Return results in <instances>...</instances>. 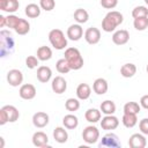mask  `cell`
I'll use <instances>...</instances> for the list:
<instances>
[{
	"label": "cell",
	"mask_w": 148,
	"mask_h": 148,
	"mask_svg": "<svg viewBox=\"0 0 148 148\" xmlns=\"http://www.w3.org/2000/svg\"><path fill=\"white\" fill-rule=\"evenodd\" d=\"M146 71H147V73H148V65H147V67H146Z\"/></svg>",
	"instance_id": "46"
},
{
	"label": "cell",
	"mask_w": 148,
	"mask_h": 148,
	"mask_svg": "<svg viewBox=\"0 0 148 148\" xmlns=\"http://www.w3.org/2000/svg\"><path fill=\"white\" fill-rule=\"evenodd\" d=\"M15 40L10 34V31L2 29L0 31V57L6 58L14 52Z\"/></svg>",
	"instance_id": "2"
},
{
	"label": "cell",
	"mask_w": 148,
	"mask_h": 148,
	"mask_svg": "<svg viewBox=\"0 0 148 148\" xmlns=\"http://www.w3.org/2000/svg\"><path fill=\"white\" fill-rule=\"evenodd\" d=\"M124 21V16L120 12H117V10H111L109 12L103 21H102V29L105 31V32H112L116 30V28L118 25H120Z\"/></svg>",
	"instance_id": "1"
},
{
	"label": "cell",
	"mask_w": 148,
	"mask_h": 148,
	"mask_svg": "<svg viewBox=\"0 0 148 148\" xmlns=\"http://www.w3.org/2000/svg\"><path fill=\"white\" fill-rule=\"evenodd\" d=\"M39 6L43 10L51 12L56 7V1L54 0H39Z\"/></svg>",
	"instance_id": "37"
},
{
	"label": "cell",
	"mask_w": 148,
	"mask_h": 148,
	"mask_svg": "<svg viewBox=\"0 0 148 148\" xmlns=\"http://www.w3.org/2000/svg\"><path fill=\"white\" fill-rule=\"evenodd\" d=\"M37 91H36V88L34 84L31 83H24L20 87V90H18V95L22 99H25V101H29V99H32L35 98Z\"/></svg>",
	"instance_id": "9"
},
{
	"label": "cell",
	"mask_w": 148,
	"mask_h": 148,
	"mask_svg": "<svg viewBox=\"0 0 148 148\" xmlns=\"http://www.w3.org/2000/svg\"><path fill=\"white\" fill-rule=\"evenodd\" d=\"M52 77V71L49 66H39L37 68V80L40 83H46Z\"/></svg>",
	"instance_id": "17"
},
{
	"label": "cell",
	"mask_w": 148,
	"mask_h": 148,
	"mask_svg": "<svg viewBox=\"0 0 148 148\" xmlns=\"http://www.w3.org/2000/svg\"><path fill=\"white\" fill-rule=\"evenodd\" d=\"M139 128H140V132L145 135H148V118H143L140 120L139 123Z\"/></svg>",
	"instance_id": "41"
},
{
	"label": "cell",
	"mask_w": 148,
	"mask_h": 148,
	"mask_svg": "<svg viewBox=\"0 0 148 148\" xmlns=\"http://www.w3.org/2000/svg\"><path fill=\"white\" fill-rule=\"evenodd\" d=\"M130 40V32L125 29H120L113 32L112 35V42L116 45H124Z\"/></svg>",
	"instance_id": "15"
},
{
	"label": "cell",
	"mask_w": 148,
	"mask_h": 148,
	"mask_svg": "<svg viewBox=\"0 0 148 148\" xmlns=\"http://www.w3.org/2000/svg\"><path fill=\"white\" fill-rule=\"evenodd\" d=\"M119 126V119L113 114H105L101 120V127L104 131H112Z\"/></svg>",
	"instance_id": "8"
},
{
	"label": "cell",
	"mask_w": 148,
	"mask_h": 148,
	"mask_svg": "<svg viewBox=\"0 0 148 148\" xmlns=\"http://www.w3.org/2000/svg\"><path fill=\"white\" fill-rule=\"evenodd\" d=\"M82 139L84 142H87L88 145H92L96 143L99 139V131L96 126H87L83 132H82Z\"/></svg>",
	"instance_id": "5"
},
{
	"label": "cell",
	"mask_w": 148,
	"mask_h": 148,
	"mask_svg": "<svg viewBox=\"0 0 148 148\" xmlns=\"http://www.w3.org/2000/svg\"><path fill=\"white\" fill-rule=\"evenodd\" d=\"M91 95V88L88 83H80L76 88V96L81 101H86Z\"/></svg>",
	"instance_id": "20"
},
{
	"label": "cell",
	"mask_w": 148,
	"mask_h": 148,
	"mask_svg": "<svg viewBox=\"0 0 148 148\" xmlns=\"http://www.w3.org/2000/svg\"><path fill=\"white\" fill-rule=\"evenodd\" d=\"M65 108L67 111L69 112H74V111H77L80 109V102L77 98H67V101L65 102Z\"/></svg>",
	"instance_id": "35"
},
{
	"label": "cell",
	"mask_w": 148,
	"mask_h": 148,
	"mask_svg": "<svg viewBox=\"0 0 148 148\" xmlns=\"http://www.w3.org/2000/svg\"><path fill=\"white\" fill-rule=\"evenodd\" d=\"M84 39L88 44L95 45L101 40V31L98 28L90 27L84 31Z\"/></svg>",
	"instance_id": "10"
},
{
	"label": "cell",
	"mask_w": 148,
	"mask_h": 148,
	"mask_svg": "<svg viewBox=\"0 0 148 148\" xmlns=\"http://www.w3.org/2000/svg\"><path fill=\"white\" fill-rule=\"evenodd\" d=\"M140 105H141L143 109L148 110V95H143V96L140 98Z\"/></svg>",
	"instance_id": "42"
},
{
	"label": "cell",
	"mask_w": 148,
	"mask_h": 148,
	"mask_svg": "<svg viewBox=\"0 0 148 148\" xmlns=\"http://www.w3.org/2000/svg\"><path fill=\"white\" fill-rule=\"evenodd\" d=\"M145 2H146V3H147V5H148V0H145Z\"/></svg>",
	"instance_id": "47"
},
{
	"label": "cell",
	"mask_w": 148,
	"mask_h": 148,
	"mask_svg": "<svg viewBox=\"0 0 148 148\" xmlns=\"http://www.w3.org/2000/svg\"><path fill=\"white\" fill-rule=\"evenodd\" d=\"M99 147L119 148V147H121V143H120V140H119L118 135L114 134V133H112V132H110V133H106V134L101 139Z\"/></svg>",
	"instance_id": "6"
},
{
	"label": "cell",
	"mask_w": 148,
	"mask_h": 148,
	"mask_svg": "<svg viewBox=\"0 0 148 148\" xmlns=\"http://www.w3.org/2000/svg\"><path fill=\"white\" fill-rule=\"evenodd\" d=\"M37 58L40 60V61H47L52 58V50L51 47L49 46H39L37 49Z\"/></svg>",
	"instance_id": "27"
},
{
	"label": "cell",
	"mask_w": 148,
	"mask_h": 148,
	"mask_svg": "<svg viewBox=\"0 0 148 148\" xmlns=\"http://www.w3.org/2000/svg\"><path fill=\"white\" fill-rule=\"evenodd\" d=\"M20 20H21V17L16 16V15H14V14H9V15L7 16V27L10 28V29H15L16 25L18 24Z\"/></svg>",
	"instance_id": "39"
},
{
	"label": "cell",
	"mask_w": 148,
	"mask_h": 148,
	"mask_svg": "<svg viewBox=\"0 0 148 148\" xmlns=\"http://www.w3.org/2000/svg\"><path fill=\"white\" fill-rule=\"evenodd\" d=\"M62 125L67 128V130H75L77 126H79V119L76 116L69 113V114H66L64 118H62Z\"/></svg>",
	"instance_id": "24"
},
{
	"label": "cell",
	"mask_w": 148,
	"mask_h": 148,
	"mask_svg": "<svg viewBox=\"0 0 148 148\" xmlns=\"http://www.w3.org/2000/svg\"><path fill=\"white\" fill-rule=\"evenodd\" d=\"M128 146L131 148H145L147 146V140L145 134L142 133H134L128 139Z\"/></svg>",
	"instance_id": "11"
},
{
	"label": "cell",
	"mask_w": 148,
	"mask_h": 148,
	"mask_svg": "<svg viewBox=\"0 0 148 148\" xmlns=\"http://www.w3.org/2000/svg\"><path fill=\"white\" fill-rule=\"evenodd\" d=\"M66 127H61V126H58L53 130V139L58 142V143H65L67 142L68 140V133L67 131L65 130Z\"/></svg>",
	"instance_id": "22"
},
{
	"label": "cell",
	"mask_w": 148,
	"mask_h": 148,
	"mask_svg": "<svg viewBox=\"0 0 148 148\" xmlns=\"http://www.w3.org/2000/svg\"><path fill=\"white\" fill-rule=\"evenodd\" d=\"M136 73V66L132 62H127V64H124L121 67H120V74L121 76L124 77H133Z\"/></svg>",
	"instance_id": "26"
},
{
	"label": "cell",
	"mask_w": 148,
	"mask_h": 148,
	"mask_svg": "<svg viewBox=\"0 0 148 148\" xmlns=\"http://www.w3.org/2000/svg\"><path fill=\"white\" fill-rule=\"evenodd\" d=\"M14 30L16 31V34H18V35H21V36L27 35V34L30 31V23H29L27 20L21 18L20 22H18V24L16 25V28H15Z\"/></svg>",
	"instance_id": "31"
},
{
	"label": "cell",
	"mask_w": 148,
	"mask_h": 148,
	"mask_svg": "<svg viewBox=\"0 0 148 148\" xmlns=\"http://www.w3.org/2000/svg\"><path fill=\"white\" fill-rule=\"evenodd\" d=\"M0 141H1V143H0V148H3V147H5V140H3L2 136L0 138Z\"/></svg>",
	"instance_id": "45"
},
{
	"label": "cell",
	"mask_w": 148,
	"mask_h": 148,
	"mask_svg": "<svg viewBox=\"0 0 148 148\" xmlns=\"http://www.w3.org/2000/svg\"><path fill=\"white\" fill-rule=\"evenodd\" d=\"M7 82L12 87H18L23 82V74L20 69L13 68L7 73Z\"/></svg>",
	"instance_id": "7"
},
{
	"label": "cell",
	"mask_w": 148,
	"mask_h": 148,
	"mask_svg": "<svg viewBox=\"0 0 148 148\" xmlns=\"http://www.w3.org/2000/svg\"><path fill=\"white\" fill-rule=\"evenodd\" d=\"M1 109L5 111L8 123H15L20 118V112L14 105H3Z\"/></svg>",
	"instance_id": "21"
},
{
	"label": "cell",
	"mask_w": 148,
	"mask_h": 148,
	"mask_svg": "<svg viewBox=\"0 0 148 148\" xmlns=\"http://www.w3.org/2000/svg\"><path fill=\"white\" fill-rule=\"evenodd\" d=\"M89 18V14L86 9L83 8H77L75 12H74V20L79 23V24H82V23H86Z\"/></svg>",
	"instance_id": "30"
},
{
	"label": "cell",
	"mask_w": 148,
	"mask_h": 148,
	"mask_svg": "<svg viewBox=\"0 0 148 148\" xmlns=\"http://www.w3.org/2000/svg\"><path fill=\"white\" fill-rule=\"evenodd\" d=\"M51 88H52L53 92H56V94H58V95L64 94V92L66 91V89H67V81H66L62 76L58 75V76H56V77L52 80V82H51Z\"/></svg>",
	"instance_id": "12"
},
{
	"label": "cell",
	"mask_w": 148,
	"mask_h": 148,
	"mask_svg": "<svg viewBox=\"0 0 148 148\" xmlns=\"http://www.w3.org/2000/svg\"><path fill=\"white\" fill-rule=\"evenodd\" d=\"M101 5L106 9H113L118 5V0H101Z\"/></svg>",
	"instance_id": "40"
},
{
	"label": "cell",
	"mask_w": 148,
	"mask_h": 148,
	"mask_svg": "<svg viewBox=\"0 0 148 148\" xmlns=\"http://www.w3.org/2000/svg\"><path fill=\"white\" fill-rule=\"evenodd\" d=\"M6 123H8L7 116H6L5 111H3L2 109H0V125H5Z\"/></svg>",
	"instance_id": "43"
},
{
	"label": "cell",
	"mask_w": 148,
	"mask_h": 148,
	"mask_svg": "<svg viewBox=\"0 0 148 148\" xmlns=\"http://www.w3.org/2000/svg\"><path fill=\"white\" fill-rule=\"evenodd\" d=\"M65 59L69 64L71 69L77 71L83 67V58L76 47H67L65 50Z\"/></svg>",
	"instance_id": "3"
},
{
	"label": "cell",
	"mask_w": 148,
	"mask_h": 148,
	"mask_svg": "<svg viewBox=\"0 0 148 148\" xmlns=\"http://www.w3.org/2000/svg\"><path fill=\"white\" fill-rule=\"evenodd\" d=\"M40 12H42V8L37 3H29L25 6V9H24V13L28 17L30 18H36L40 15Z\"/></svg>",
	"instance_id": "25"
},
{
	"label": "cell",
	"mask_w": 148,
	"mask_h": 148,
	"mask_svg": "<svg viewBox=\"0 0 148 148\" xmlns=\"http://www.w3.org/2000/svg\"><path fill=\"white\" fill-rule=\"evenodd\" d=\"M66 36L71 39V40H80L83 36V29L81 27V24H72L68 27L67 29V32H66Z\"/></svg>",
	"instance_id": "13"
},
{
	"label": "cell",
	"mask_w": 148,
	"mask_h": 148,
	"mask_svg": "<svg viewBox=\"0 0 148 148\" xmlns=\"http://www.w3.org/2000/svg\"><path fill=\"white\" fill-rule=\"evenodd\" d=\"M132 16H133V18L148 16V8L146 6H136L132 10Z\"/></svg>",
	"instance_id": "36"
},
{
	"label": "cell",
	"mask_w": 148,
	"mask_h": 148,
	"mask_svg": "<svg viewBox=\"0 0 148 148\" xmlns=\"http://www.w3.org/2000/svg\"><path fill=\"white\" fill-rule=\"evenodd\" d=\"M138 114L135 113H124L123 114V118H121V121H123V125L127 128H132L134 127L136 124H138Z\"/></svg>",
	"instance_id": "28"
},
{
	"label": "cell",
	"mask_w": 148,
	"mask_h": 148,
	"mask_svg": "<svg viewBox=\"0 0 148 148\" xmlns=\"http://www.w3.org/2000/svg\"><path fill=\"white\" fill-rule=\"evenodd\" d=\"M109 89V84L108 81L103 77H98L92 83V90L94 92H96L97 95H104Z\"/></svg>",
	"instance_id": "18"
},
{
	"label": "cell",
	"mask_w": 148,
	"mask_h": 148,
	"mask_svg": "<svg viewBox=\"0 0 148 148\" xmlns=\"http://www.w3.org/2000/svg\"><path fill=\"white\" fill-rule=\"evenodd\" d=\"M99 110L104 114H113L116 112V104H114V102H112L110 99H106V101L101 103Z\"/></svg>",
	"instance_id": "29"
},
{
	"label": "cell",
	"mask_w": 148,
	"mask_h": 148,
	"mask_svg": "<svg viewBox=\"0 0 148 148\" xmlns=\"http://www.w3.org/2000/svg\"><path fill=\"white\" fill-rule=\"evenodd\" d=\"M133 25L138 31H143L148 28V16L136 17L133 21Z\"/></svg>",
	"instance_id": "32"
},
{
	"label": "cell",
	"mask_w": 148,
	"mask_h": 148,
	"mask_svg": "<svg viewBox=\"0 0 148 148\" xmlns=\"http://www.w3.org/2000/svg\"><path fill=\"white\" fill-rule=\"evenodd\" d=\"M101 117H102V111L98 110V109H95V108L88 109L86 111V113H84L86 120L89 121V123H91V124H95V123L101 120Z\"/></svg>",
	"instance_id": "23"
},
{
	"label": "cell",
	"mask_w": 148,
	"mask_h": 148,
	"mask_svg": "<svg viewBox=\"0 0 148 148\" xmlns=\"http://www.w3.org/2000/svg\"><path fill=\"white\" fill-rule=\"evenodd\" d=\"M5 27H7V17L0 15V28H5Z\"/></svg>",
	"instance_id": "44"
},
{
	"label": "cell",
	"mask_w": 148,
	"mask_h": 148,
	"mask_svg": "<svg viewBox=\"0 0 148 148\" xmlns=\"http://www.w3.org/2000/svg\"><path fill=\"white\" fill-rule=\"evenodd\" d=\"M32 145L36 147H47L49 138H47L46 133H44L42 131L35 132L32 135Z\"/></svg>",
	"instance_id": "19"
},
{
	"label": "cell",
	"mask_w": 148,
	"mask_h": 148,
	"mask_svg": "<svg viewBox=\"0 0 148 148\" xmlns=\"http://www.w3.org/2000/svg\"><path fill=\"white\" fill-rule=\"evenodd\" d=\"M39 65V59L35 56H29L25 58V66L29 69H34Z\"/></svg>",
	"instance_id": "38"
},
{
	"label": "cell",
	"mask_w": 148,
	"mask_h": 148,
	"mask_svg": "<svg viewBox=\"0 0 148 148\" xmlns=\"http://www.w3.org/2000/svg\"><path fill=\"white\" fill-rule=\"evenodd\" d=\"M56 68H57V71H58L60 74H67L69 71H72L71 67H69V64L67 62V60H66L65 58L59 59V60L56 62Z\"/></svg>",
	"instance_id": "34"
},
{
	"label": "cell",
	"mask_w": 148,
	"mask_h": 148,
	"mask_svg": "<svg viewBox=\"0 0 148 148\" xmlns=\"http://www.w3.org/2000/svg\"><path fill=\"white\" fill-rule=\"evenodd\" d=\"M20 7L18 0H0V9L8 14L15 13Z\"/></svg>",
	"instance_id": "16"
},
{
	"label": "cell",
	"mask_w": 148,
	"mask_h": 148,
	"mask_svg": "<svg viewBox=\"0 0 148 148\" xmlns=\"http://www.w3.org/2000/svg\"><path fill=\"white\" fill-rule=\"evenodd\" d=\"M141 110V105L136 102H127L124 105V113H135L138 114Z\"/></svg>",
	"instance_id": "33"
},
{
	"label": "cell",
	"mask_w": 148,
	"mask_h": 148,
	"mask_svg": "<svg viewBox=\"0 0 148 148\" xmlns=\"http://www.w3.org/2000/svg\"><path fill=\"white\" fill-rule=\"evenodd\" d=\"M49 120H50V117L46 112H43V111H38L36 112L34 116H32V124L35 127L37 128H43L45 127L47 124H49Z\"/></svg>",
	"instance_id": "14"
},
{
	"label": "cell",
	"mask_w": 148,
	"mask_h": 148,
	"mask_svg": "<svg viewBox=\"0 0 148 148\" xmlns=\"http://www.w3.org/2000/svg\"><path fill=\"white\" fill-rule=\"evenodd\" d=\"M49 40L56 50H64L67 47V38L60 29H52L49 32Z\"/></svg>",
	"instance_id": "4"
}]
</instances>
